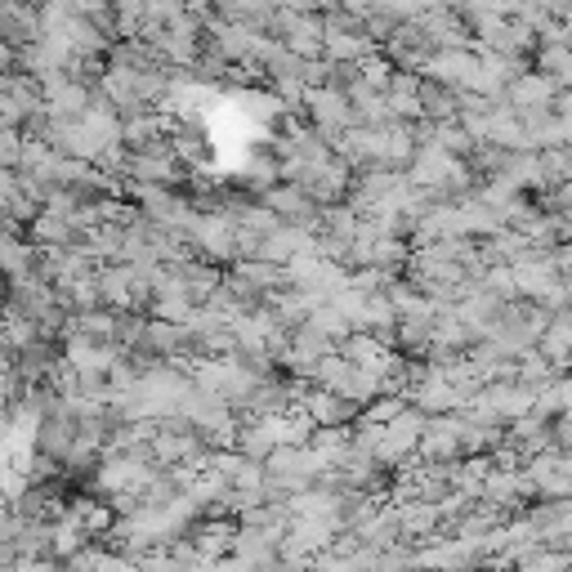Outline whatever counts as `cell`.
Masks as SVG:
<instances>
[{
	"label": "cell",
	"instance_id": "obj_2",
	"mask_svg": "<svg viewBox=\"0 0 572 572\" xmlns=\"http://www.w3.org/2000/svg\"><path fill=\"white\" fill-rule=\"evenodd\" d=\"M554 112L563 117V126L572 130V90H559V99H554Z\"/></svg>",
	"mask_w": 572,
	"mask_h": 572
},
{
	"label": "cell",
	"instance_id": "obj_1",
	"mask_svg": "<svg viewBox=\"0 0 572 572\" xmlns=\"http://www.w3.org/2000/svg\"><path fill=\"white\" fill-rule=\"evenodd\" d=\"M559 99V81L550 72H519L510 81V103L519 112H532V108H554Z\"/></svg>",
	"mask_w": 572,
	"mask_h": 572
}]
</instances>
